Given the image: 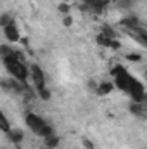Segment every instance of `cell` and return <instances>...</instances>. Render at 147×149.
<instances>
[{
  "instance_id": "obj_9",
  "label": "cell",
  "mask_w": 147,
  "mask_h": 149,
  "mask_svg": "<svg viewBox=\"0 0 147 149\" xmlns=\"http://www.w3.org/2000/svg\"><path fill=\"white\" fill-rule=\"evenodd\" d=\"M130 111L133 113L135 116H140V118H142V116H144V102H135V101H133V102L130 104Z\"/></svg>"
},
{
  "instance_id": "obj_18",
  "label": "cell",
  "mask_w": 147,
  "mask_h": 149,
  "mask_svg": "<svg viewBox=\"0 0 147 149\" xmlns=\"http://www.w3.org/2000/svg\"><path fill=\"white\" fill-rule=\"evenodd\" d=\"M59 10H61L62 14H68V12H69V5H68V3H61V5H59Z\"/></svg>"
},
{
  "instance_id": "obj_20",
  "label": "cell",
  "mask_w": 147,
  "mask_h": 149,
  "mask_svg": "<svg viewBox=\"0 0 147 149\" xmlns=\"http://www.w3.org/2000/svg\"><path fill=\"white\" fill-rule=\"evenodd\" d=\"M128 59H132V61H140V59H142V56H140V54H130V56H128Z\"/></svg>"
},
{
  "instance_id": "obj_21",
  "label": "cell",
  "mask_w": 147,
  "mask_h": 149,
  "mask_svg": "<svg viewBox=\"0 0 147 149\" xmlns=\"http://www.w3.org/2000/svg\"><path fill=\"white\" fill-rule=\"evenodd\" d=\"M88 88L95 92V90H97V81H94V80H90V81H88Z\"/></svg>"
},
{
  "instance_id": "obj_1",
  "label": "cell",
  "mask_w": 147,
  "mask_h": 149,
  "mask_svg": "<svg viewBox=\"0 0 147 149\" xmlns=\"http://www.w3.org/2000/svg\"><path fill=\"white\" fill-rule=\"evenodd\" d=\"M112 73H114V76H116V85H118L121 90L128 92V94L133 97L135 102H142V101H144L146 92H144V85H142V83H139L135 78H132L121 66L114 68Z\"/></svg>"
},
{
  "instance_id": "obj_2",
  "label": "cell",
  "mask_w": 147,
  "mask_h": 149,
  "mask_svg": "<svg viewBox=\"0 0 147 149\" xmlns=\"http://www.w3.org/2000/svg\"><path fill=\"white\" fill-rule=\"evenodd\" d=\"M3 64H5V68L9 70V73L12 74L17 81H26L28 80V76H30V70L24 66V63H21V61H17L16 57H14V54L12 56H9V57H3Z\"/></svg>"
},
{
  "instance_id": "obj_4",
  "label": "cell",
  "mask_w": 147,
  "mask_h": 149,
  "mask_svg": "<svg viewBox=\"0 0 147 149\" xmlns=\"http://www.w3.org/2000/svg\"><path fill=\"white\" fill-rule=\"evenodd\" d=\"M26 125H28L35 134H38L47 123H45V120H43L42 116H38V114H35V113H30V114H26Z\"/></svg>"
},
{
  "instance_id": "obj_12",
  "label": "cell",
  "mask_w": 147,
  "mask_h": 149,
  "mask_svg": "<svg viewBox=\"0 0 147 149\" xmlns=\"http://www.w3.org/2000/svg\"><path fill=\"white\" fill-rule=\"evenodd\" d=\"M38 135H42V137H50V135H54V128H52L50 125H45V127L38 132Z\"/></svg>"
},
{
  "instance_id": "obj_16",
  "label": "cell",
  "mask_w": 147,
  "mask_h": 149,
  "mask_svg": "<svg viewBox=\"0 0 147 149\" xmlns=\"http://www.w3.org/2000/svg\"><path fill=\"white\" fill-rule=\"evenodd\" d=\"M38 94H40V97H42L43 101H49V99H50V92H49L47 88H43V90H40Z\"/></svg>"
},
{
  "instance_id": "obj_19",
  "label": "cell",
  "mask_w": 147,
  "mask_h": 149,
  "mask_svg": "<svg viewBox=\"0 0 147 149\" xmlns=\"http://www.w3.org/2000/svg\"><path fill=\"white\" fill-rule=\"evenodd\" d=\"M109 47H111V49H119V47H121V43H119L116 38H112V40H111V43H109Z\"/></svg>"
},
{
  "instance_id": "obj_13",
  "label": "cell",
  "mask_w": 147,
  "mask_h": 149,
  "mask_svg": "<svg viewBox=\"0 0 147 149\" xmlns=\"http://www.w3.org/2000/svg\"><path fill=\"white\" fill-rule=\"evenodd\" d=\"M14 54V50L9 47V45H0V56H2V59L3 57H9V56H12Z\"/></svg>"
},
{
  "instance_id": "obj_5",
  "label": "cell",
  "mask_w": 147,
  "mask_h": 149,
  "mask_svg": "<svg viewBox=\"0 0 147 149\" xmlns=\"http://www.w3.org/2000/svg\"><path fill=\"white\" fill-rule=\"evenodd\" d=\"M3 30H5V37H7L9 42H19V40H21V35H19V30H17L16 23L7 24Z\"/></svg>"
},
{
  "instance_id": "obj_11",
  "label": "cell",
  "mask_w": 147,
  "mask_h": 149,
  "mask_svg": "<svg viewBox=\"0 0 147 149\" xmlns=\"http://www.w3.org/2000/svg\"><path fill=\"white\" fill-rule=\"evenodd\" d=\"M0 130H2V132H5V134H7V132L10 130V125H9V120L5 118V114H3L2 111H0Z\"/></svg>"
},
{
  "instance_id": "obj_23",
  "label": "cell",
  "mask_w": 147,
  "mask_h": 149,
  "mask_svg": "<svg viewBox=\"0 0 147 149\" xmlns=\"http://www.w3.org/2000/svg\"><path fill=\"white\" fill-rule=\"evenodd\" d=\"M94 2H95V0H83V5H87V7H88V5H92Z\"/></svg>"
},
{
  "instance_id": "obj_3",
  "label": "cell",
  "mask_w": 147,
  "mask_h": 149,
  "mask_svg": "<svg viewBox=\"0 0 147 149\" xmlns=\"http://www.w3.org/2000/svg\"><path fill=\"white\" fill-rule=\"evenodd\" d=\"M30 74H31V78H33L35 88H37L38 92L43 90V88H45V74H43V71L40 70V66L33 64V66L30 68Z\"/></svg>"
},
{
  "instance_id": "obj_22",
  "label": "cell",
  "mask_w": 147,
  "mask_h": 149,
  "mask_svg": "<svg viewBox=\"0 0 147 149\" xmlns=\"http://www.w3.org/2000/svg\"><path fill=\"white\" fill-rule=\"evenodd\" d=\"M83 146H85L87 149H94V144H92L88 139H83Z\"/></svg>"
},
{
  "instance_id": "obj_24",
  "label": "cell",
  "mask_w": 147,
  "mask_h": 149,
  "mask_svg": "<svg viewBox=\"0 0 147 149\" xmlns=\"http://www.w3.org/2000/svg\"><path fill=\"white\" fill-rule=\"evenodd\" d=\"M132 2H133V0H125V3H126V7H128V5H130Z\"/></svg>"
},
{
  "instance_id": "obj_6",
  "label": "cell",
  "mask_w": 147,
  "mask_h": 149,
  "mask_svg": "<svg viewBox=\"0 0 147 149\" xmlns=\"http://www.w3.org/2000/svg\"><path fill=\"white\" fill-rule=\"evenodd\" d=\"M121 24H123V26H126L128 30H135V28H139V26H140V23H139V17H137V16H126L125 19H121Z\"/></svg>"
},
{
  "instance_id": "obj_17",
  "label": "cell",
  "mask_w": 147,
  "mask_h": 149,
  "mask_svg": "<svg viewBox=\"0 0 147 149\" xmlns=\"http://www.w3.org/2000/svg\"><path fill=\"white\" fill-rule=\"evenodd\" d=\"M62 24H64V26H71V24H73V17L66 14V16H64V19H62Z\"/></svg>"
},
{
  "instance_id": "obj_15",
  "label": "cell",
  "mask_w": 147,
  "mask_h": 149,
  "mask_svg": "<svg viewBox=\"0 0 147 149\" xmlns=\"http://www.w3.org/2000/svg\"><path fill=\"white\" fill-rule=\"evenodd\" d=\"M97 43H99V45H102V47H109L111 40H109V38H106L104 35H99V37H97Z\"/></svg>"
},
{
  "instance_id": "obj_7",
  "label": "cell",
  "mask_w": 147,
  "mask_h": 149,
  "mask_svg": "<svg viewBox=\"0 0 147 149\" xmlns=\"http://www.w3.org/2000/svg\"><path fill=\"white\" fill-rule=\"evenodd\" d=\"M7 137H9V141L12 142V144H19V142H23V139H24V134H23V130H9L7 132Z\"/></svg>"
},
{
  "instance_id": "obj_25",
  "label": "cell",
  "mask_w": 147,
  "mask_h": 149,
  "mask_svg": "<svg viewBox=\"0 0 147 149\" xmlns=\"http://www.w3.org/2000/svg\"><path fill=\"white\" fill-rule=\"evenodd\" d=\"M38 149H49V148H38Z\"/></svg>"
},
{
  "instance_id": "obj_14",
  "label": "cell",
  "mask_w": 147,
  "mask_h": 149,
  "mask_svg": "<svg viewBox=\"0 0 147 149\" xmlns=\"http://www.w3.org/2000/svg\"><path fill=\"white\" fill-rule=\"evenodd\" d=\"M101 35H104V37L109 38V40L116 38V33H114V30H112L111 26H104V28H102V33H101Z\"/></svg>"
},
{
  "instance_id": "obj_8",
  "label": "cell",
  "mask_w": 147,
  "mask_h": 149,
  "mask_svg": "<svg viewBox=\"0 0 147 149\" xmlns=\"http://www.w3.org/2000/svg\"><path fill=\"white\" fill-rule=\"evenodd\" d=\"M112 88H114V85L111 83V81H102V83H99L97 85V94L99 95H107V94H111L112 92Z\"/></svg>"
},
{
  "instance_id": "obj_10",
  "label": "cell",
  "mask_w": 147,
  "mask_h": 149,
  "mask_svg": "<svg viewBox=\"0 0 147 149\" xmlns=\"http://www.w3.org/2000/svg\"><path fill=\"white\" fill-rule=\"evenodd\" d=\"M59 146V137L54 134V135H50V137H45V148L49 149H55Z\"/></svg>"
}]
</instances>
